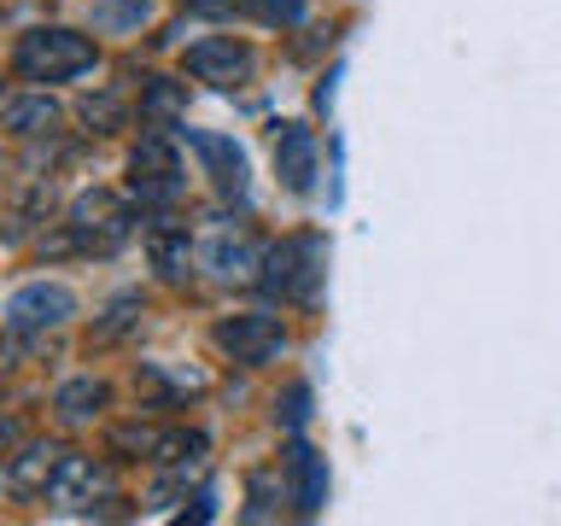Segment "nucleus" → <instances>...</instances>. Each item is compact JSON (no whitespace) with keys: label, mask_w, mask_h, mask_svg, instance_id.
<instances>
[{"label":"nucleus","mask_w":561,"mask_h":526,"mask_svg":"<svg viewBox=\"0 0 561 526\" xmlns=\"http://www.w3.org/2000/svg\"><path fill=\"white\" fill-rule=\"evenodd\" d=\"M12 70L24 82H70V77H82V70H94V42L77 30H59V24H42V30H30V35H18V47H12Z\"/></svg>","instance_id":"nucleus-1"},{"label":"nucleus","mask_w":561,"mask_h":526,"mask_svg":"<svg viewBox=\"0 0 561 526\" xmlns=\"http://www.w3.org/2000/svg\"><path fill=\"white\" fill-rule=\"evenodd\" d=\"M263 287L280 293V298H316L322 287V240L316 235H298V240H280L270 245V258H263Z\"/></svg>","instance_id":"nucleus-2"},{"label":"nucleus","mask_w":561,"mask_h":526,"mask_svg":"<svg viewBox=\"0 0 561 526\" xmlns=\"http://www.w3.org/2000/svg\"><path fill=\"white\" fill-rule=\"evenodd\" d=\"M77 316V293L65 281H30L7 298V333L12 340H30V333H47Z\"/></svg>","instance_id":"nucleus-3"},{"label":"nucleus","mask_w":561,"mask_h":526,"mask_svg":"<svg viewBox=\"0 0 561 526\" xmlns=\"http://www.w3.org/2000/svg\"><path fill=\"white\" fill-rule=\"evenodd\" d=\"M70 240H77V252H117L123 240L135 235V217L129 205H117L112 193H82L77 205H70Z\"/></svg>","instance_id":"nucleus-4"},{"label":"nucleus","mask_w":561,"mask_h":526,"mask_svg":"<svg viewBox=\"0 0 561 526\" xmlns=\"http://www.w3.org/2000/svg\"><path fill=\"white\" fill-rule=\"evenodd\" d=\"M129 170H135V199L140 205H170L175 193H182V158H175V140L164 135V123H158L152 135H140Z\"/></svg>","instance_id":"nucleus-5"},{"label":"nucleus","mask_w":561,"mask_h":526,"mask_svg":"<svg viewBox=\"0 0 561 526\" xmlns=\"http://www.w3.org/2000/svg\"><path fill=\"white\" fill-rule=\"evenodd\" d=\"M217 345H222L234 363L257 368V363L280 357V345H287V333H280V322H275V316H263V310H245V316H228V322L217 328Z\"/></svg>","instance_id":"nucleus-6"},{"label":"nucleus","mask_w":561,"mask_h":526,"mask_svg":"<svg viewBox=\"0 0 561 526\" xmlns=\"http://www.w3.org/2000/svg\"><path fill=\"white\" fill-rule=\"evenodd\" d=\"M252 65H257V53L245 42H234V35H210V42L187 47V70L210 88H240L245 77H252Z\"/></svg>","instance_id":"nucleus-7"},{"label":"nucleus","mask_w":561,"mask_h":526,"mask_svg":"<svg viewBox=\"0 0 561 526\" xmlns=\"http://www.w3.org/2000/svg\"><path fill=\"white\" fill-rule=\"evenodd\" d=\"M105 491H112V480H105V468L94 462V456H70L65 450V462L47 485V503L77 515V508H94V498H105Z\"/></svg>","instance_id":"nucleus-8"},{"label":"nucleus","mask_w":561,"mask_h":526,"mask_svg":"<svg viewBox=\"0 0 561 526\" xmlns=\"http://www.w3.org/2000/svg\"><path fill=\"white\" fill-rule=\"evenodd\" d=\"M59 462H65V450H53V445L18 450V456H7V468H0V491H7L12 503L47 498V485H53V473H59Z\"/></svg>","instance_id":"nucleus-9"},{"label":"nucleus","mask_w":561,"mask_h":526,"mask_svg":"<svg viewBox=\"0 0 561 526\" xmlns=\"http://www.w3.org/2000/svg\"><path fill=\"white\" fill-rule=\"evenodd\" d=\"M263 245L245 235V228H217V235H205V270L217 281H252L263 270Z\"/></svg>","instance_id":"nucleus-10"},{"label":"nucleus","mask_w":561,"mask_h":526,"mask_svg":"<svg viewBox=\"0 0 561 526\" xmlns=\"http://www.w3.org/2000/svg\"><path fill=\"white\" fill-rule=\"evenodd\" d=\"M187 140H193V152L205 158V170H210V182H217L222 199H240V193H245V152H240L228 135H199V129H187Z\"/></svg>","instance_id":"nucleus-11"},{"label":"nucleus","mask_w":561,"mask_h":526,"mask_svg":"<svg viewBox=\"0 0 561 526\" xmlns=\"http://www.w3.org/2000/svg\"><path fill=\"white\" fill-rule=\"evenodd\" d=\"M275 170H280V182H287L293 193H310V182H316V135L305 129V123H287V129H280Z\"/></svg>","instance_id":"nucleus-12"},{"label":"nucleus","mask_w":561,"mask_h":526,"mask_svg":"<svg viewBox=\"0 0 561 526\" xmlns=\"http://www.w3.org/2000/svg\"><path fill=\"white\" fill-rule=\"evenodd\" d=\"M287 473H293V503L305 508V515H316L328 498V468H322V456H316L310 445H293L287 450Z\"/></svg>","instance_id":"nucleus-13"},{"label":"nucleus","mask_w":561,"mask_h":526,"mask_svg":"<svg viewBox=\"0 0 561 526\" xmlns=\"http://www.w3.org/2000/svg\"><path fill=\"white\" fill-rule=\"evenodd\" d=\"M53 123H59V105L47 94H12L7 100V129L18 140H35V135H53Z\"/></svg>","instance_id":"nucleus-14"},{"label":"nucleus","mask_w":561,"mask_h":526,"mask_svg":"<svg viewBox=\"0 0 561 526\" xmlns=\"http://www.w3.org/2000/svg\"><path fill=\"white\" fill-rule=\"evenodd\" d=\"M105 403H112V392H105V380H65L59 392H53V410H59L65 421H88V415H100Z\"/></svg>","instance_id":"nucleus-15"},{"label":"nucleus","mask_w":561,"mask_h":526,"mask_svg":"<svg viewBox=\"0 0 561 526\" xmlns=\"http://www.w3.org/2000/svg\"><path fill=\"white\" fill-rule=\"evenodd\" d=\"M182 105H187V94H182V82H170V77H152L147 94H140V112H147L152 123H164V129L182 117Z\"/></svg>","instance_id":"nucleus-16"},{"label":"nucleus","mask_w":561,"mask_h":526,"mask_svg":"<svg viewBox=\"0 0 561 526\" xmlns=\"http://www.w3.org/2000/svg\"><path fill=\"white\" fill-rule=\"evenodd\" d=\"M152 18V0H94V30H140Z\"/></svg>","instance_id":"nucleus-17"},{"label":"nucleus","mask_w":561,"mask_h":526,"mask_svg":"<svg viewBox=\"0 0 561 526\" xmlns=\"http://www.w3.org/2000/svg\"><path fill=\"white\" fill-rule=\"evenodd\" d=\"M152 258L158 270H164L170 281L187 275V235H175V228H152Z\"/></svg>","instance_id":"nucleus-18"},{"label":"nucleus","mask_w":561,"mask_h":526,"mask_svg":"<svg viewBox=\"0 0 561 526\" xmlns=\"http://www.w3.org/2000/svg\"><path fill=\"white\" fill-rule=\"evenodd\" d=\"M47 210H53V187H35L30 199H18V210H12V228H7V240H24L30 228L47 217Z\"/></svg>","instance_id":"nucleus-19"},{"label":"nucleus","mask_w":561,"mask_h":526,"mask_svg":"<svg viewBox=\"0 0 561 526\" xmlns=\"http://www.w3.org/2000/svg\"><path fill=\"white\" fill-rule=\"evenodd\" d=\"M135 310H140V298H117V305H112V316L100 322V340H123V333L135 328Z\"/></svg>","instance_id":"nucleus-20"},{"label":"nucleus","mask_w":561,"mask_h":526,"mask_svg":"<svg viewBox=\"0 0 561 526\" xmlns=\"http://www.w3.org/2000/svg\"><path fill=\"white\" fill-rule=\"evenodd\" d=\"M82 117H88V123H94V129L105 135V129H117V117H123V105H117L112 94H105V100H88V105H82Z\"/></svg>","instance_id":"nucleus-21"},{"label":"nucleus","mask_w":561,"mask_h":526,"mask_svg":"<svg viewBox=\"0 0 561 526\" xmlns=\"http://www.w3.org/2000/svg\"><path fill=\"white\" fill-rule=\"evenodd\" d=\"M257 12H263V18H287V24H293V18H298V0H257Z\"/></svg>","instance_id":"nucleus-22"},{"label":"nucleus","mask_w":561,"mask_h":526,"mask_svg":"<svg viewBox=\"0 0 561 526\" xmlns=\"http://www.w3.org/2000/svg\"><path fill=\"white\" fill-rule=\"evenodd\" d=\"M305 386H293V398H287V410H280V415H287V427H298V421H305Z\"/></svg>","instance_id":"nucleus-23"},{"label":"nucleus","mask_w":561,"mask_h":526,"mask_svg":"<svg viewBox=\"0 0 561 526\" xmlns=\"http://www.w3.org/2000/svg\"><path fill=\"white\" fill-rule=\"evenodd\" d=\"M193 12H210V18H222V12H234V0H187Z\"/></svg>","instance_id":"nucleus-24"}]
</instances>
